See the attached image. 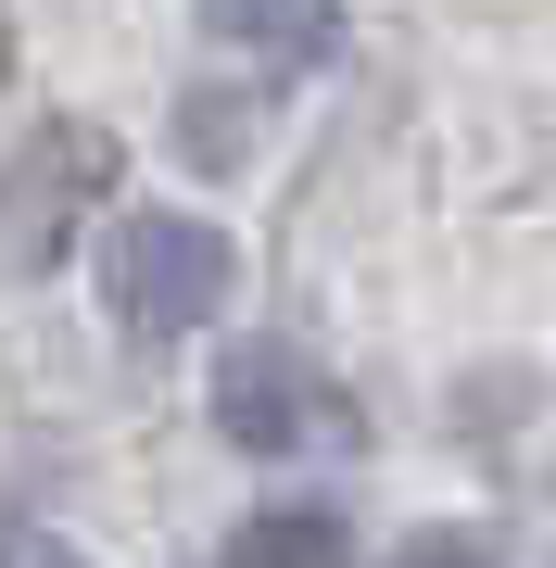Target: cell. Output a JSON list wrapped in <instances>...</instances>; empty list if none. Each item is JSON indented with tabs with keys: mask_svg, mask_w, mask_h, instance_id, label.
Masks as SVG:
<instances>
[{
	"mask_svg": "<svg viewBox=\"0 0 556 568\" xmlns=\"http://www.w3.org/2000/svg\"><path fill=\"white\" fill-rule=\"evenodd\" d=\"M102 190H114V140L102 126H77V114L39 126V140L0 164V265H51V241L102 203Z\"/></svg>",
	"mask_w": 556,
	"mask_h": 568,
	"instance_id": "cell-3",
	"label": "cell"
},
{
	"mask_svg": "<svg viewBox=\"0 0 556 568\" xmlns=\"http://www.w3.org/2000/svg\"><path fill=\"white\" fill-rule=\"evenodd\" d=\"M392 568H494V544H468V530H417Z\"/></svg>",
	"mask_w": 556,
	"mask_h": 568,
	"instance_id": "cell-6",
	"label": "cell"
},
{
	"mask_svg": "<svg viewBox=\"0 0 556 568\" xmlns=\"http://www.w3.org/2000/svg\"><path fill=\"white\" fill-rule=\"evenodd\" d=\"M102 304L127 342H190L228 304V241L203 215H127L102 241Z\"/></svg>",
	"mask_w": 556,
	"mask_h": 568,
	"instance_id": "cell-1",
	"label": "cell"
},
{
	"mask_svg": "<svg viewBox=\"0 0 556 568\" xmlns=\"http://www.w3.org/2000/svg\"><path fill=\"white\" fill-rule=\"evenodd\" d=\"M215 568H354V544H342V518H316V506H266V518L228 530Z\"/></svg>",
	"mask_w": 556,
	"mask_h": 568,
	"instance_id": "cell-5",
	"label": "cell"
},
{
	"mask_svg": "<svg viewBox=\"0 0 556 568\" xmlns=\"http://www.w3.org/2000/svg\"><path fill=\"white\" fill-rule=\"evenodd\" d=\"M0 568H89V556L51 544V530H13V544H0Z\"/></svg>",
	"mask_w": 556,
	"mask_h": 568,
	"instance_id": "cell-7",
	"label": "cell"
},
{
	"mask_svg": "<svg viewBox=\"0 0 556 568\" xmlns=\"http://www.w3.org/2000/svg\"><path fill=\"white\" fill-rule=\"evenodd\" d=\"M215 51H253V63H316L342 39V0H203Z\"/></svg>",
	"mask_w": 556,
	"mask_h": 568,
	"instance_id": "cell-4",
	"label": "cell"
},
{
	"mask_svg": "<svg viewBox=\"0 0 556 568\" xmlns=\"http://www.w3.org/2000/svg\"><path fill=\"white\" fill-rule=\"evenodd\" d=\"M215 429L241 455H342L354 443V392H330V366L291 342H241L215 366Z\"/></svg>",
	"mask_w": 556,
	"mask_h": 568,
	"instance_id": "cell-2",
	"label": "cell"
}]
</instances>
